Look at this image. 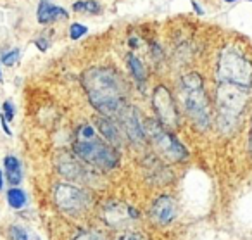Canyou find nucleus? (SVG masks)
<instances>
[{"instance_id": "1", "label": "nucleus", "mask_w": 252, "mask_h": 240, "mask_svg": "<svg viewBox=\"0 0 252 240\" xmlns=\"http://www.w3.org/2000/svg\"><path fill=\"white\" fill-rule=\"evenodd\" d=\"M81 83L90 104L100 114L111 118L125 107L126 83L111 68H90L81 76Z\"/></svg>"}, {"instance_id": "2", "label": "nucleus", "mask_w": 252, "mask_h": 240, "mask_svg": "<svg viewBox=\"0 0 252 240\" xmlns=\"http://www.w3.org/2000/svg\"><path fill=\"white\" fill-rule=\"evenodd\" d=\"M252 90L230 83H218L214 101V121L223 135H233L240 128L247 105L251 102Z\"/></svg>"}, {"instance_id": "3", "label": "nucleus", "mask_w": 252, "mask_h": 240, "mask_svg": "<svg viewBox=\"0 0 252 240\" xmlns=\"http://www.w3.org/2000/svg\"><path fill=\"white\" fill-rule=\"evenodd\" d=\"M180 87H182V105L189 119L195 125L197 130L207 132L213 126L214 112L204 87V78L195 71L187 73L180 78Z\"/></svg>"}, {"instance_id": "4", "label": "nucleus", "mask_w": 252, "mask_h": 240, "mask_svg": "<svg viewBox=\"0 0 252 240\" xmlns=\"http://www.w3.org/2000/svg\"><path fill=\"white\" fill-rule=\"evenodd\" d=\"M74 154L83 163L92 164L100 171H111L119 164L118 149L105 142L92 125L78 126L74 135Z\"/></svg>"}, {"instance_id": "5", "label": "nucleus", "mask_w": 252, "mask_h": 240, "mask_svg": "<svg viewBox=\"0 0 252 240\" xmlns=\"http://www.w3.org/2000/svg\"><path fill=\"white\" fill-rule=\"evenodd\" d=\"M218 83H230L252 90V61L237 47H223L216 66Z\"/></svg>"}, {"instance_id": "6", "label": "nucleus", "mask_w": 252, "mask_h": 240, "mask_svg": "<svg viewBox=\"0 0 252 240\" xmlns=\"http://www.w3.org/2000/svg\"><path fill=\"white\" fill-rule=\"evenodd\" d=\"M145 137L151 140L152 147L158 152V157L166 163H183L189 159V150L185 149L182 142L169 132L168 128L161 125L159 121L149 119L144 125Z\"/></svg>"}, {"instance_id": "7", "label": "nucleus", "mask_w": 252, "mask_h": 240, "mask_svg": "<svg viewBox=\"0 0 252 240\" xmlns=\"http://www.w3.org/2000/svg\"><path fill=\"white\" fill-rule=\"evenodd\" d=\"M54 202L63 212L76 216L87 211L92 197L85 188L73 183H57L54 187Z\"/></svg>"}, {"instance_id": "8", "label": "nucleus", "mask_w": 252, "mask_h": 240, "mask_svg": "<svg viewBox=\"0 0 252 240\" xmlns=\"http://www.w3.org/2000/svg\"><path fill=\"white\" fill-rule=\"evenodd\" d=\"M152 107L158 116V121L169 132L176 130L180 126V111L176 107V102L173 99L168 87L159 85L152 92Z\"/></svg>"}, {"instance_id": "9", "label": "nucleus", "mask_w": 252, "mask_h": 240, "mask_svg": "<svg viewBox=\"0 0 252 240\" xmlns=\"http://www.w3.org/2000/svg\"><path fill=\"white\" fill-rule=\"evenodd\" d=\"M100 216L104 219V223L111 228H125L131 221L138 218V209L131 207L130 204L121 201H111L105 202V206L102 207Z\"/></svg>"}, {"instance_id": "10", "label": "nucleus", "mask_w": 252, "mask_h": 240, "mask_svg": "<svg viewBox=\"0 0 252 240\" xmlns=\"http://www.w3.org/2000/svg\"><path fill=\"white\" fill-rule=\"evenodd\" d=\"M180 214V206L173 195H159L151 206L149 216L158 226H168L178 218Z\"/></svg>"}, {"instance_id": "11", "label": "nucleus", "mask_w": 252, "mask_h": 240, "mask_svg": "<svg viewBox=\"0 0 252 240\" xmlns=\"http://www.w3.org/2000/svg\"><path fill=\"white\" fill-rule=\"evenodd\" d=\"M118 116H119V121H121V128H123V132H125V135L133 143L142 145V143L147 140V137H145L144 125L140 123L137 109H135L133 105H125V107L118 112Z\"/></svg>"}, {"instance_id": "12", "label": "nucleus", "mask_w": 252, "mask_h": 240, "mask_svg": "<svg viewBox=\"0 0 252 240\" xmlns=\"http://www.w3.org/2000/svg\"><path fill=\"white\" fill-rule=\"evenodd\" d=\"M57 170L63 176L73 181H87L88 180V171L83 168V164L73 156H63L57 161Z\"/></svg>"}, {"instance_id": "13", "label": "nucleus", "mask_w": 252, "mask_h": 240, "mask_svg": "<svg viewBox=\"0 0 252 240\" xmlns=\"http://www.w3.org/2000/svg\"><path fill=\"white\" fill-rule=\"evenodd\" d=\"M95 125H97L98 133L102 135V138L105 140L107 143H111L114 149H118L121 145V140H123V130L112 121L111 118H97L95 119Z\"/></svg>"}, {"instance_id": "14", "label": "nucleus", "mask_w": 252, "mask_h": 240, "mask_svg": "<svg viewBox=\"0 0 252 240\" xmlns=\"http://www.w3.org/2000/svg\"><path fill=\"white\" fill-rule=\"evenodd\" d=\"M57 18H67V11L59 5H54L47 0H40L38 11H36V19L42 25H47L50 21H56Z\"/></svg>"}, {"instance_id": "15", "label": "nucleus", "mask_w": 252, "mask_h": 240, "mask_svg": "<svg viewBox=\"0 0 252 240\" xmlns=\"http://www.w3.org/2000/svg\"><path fill=\"white\" fill-rule=\"evenodd\" d=\"M4 166H5V173H7V180L12 187L21 183L23 180V171H21V163L16 156H7L4 159Z\"/></svg>"}, {"instance_id": "16", "label": "nucleus", "mask_w": 252, "mask_h": 240, "mask_svg": "<svg viewBox=\"0 0 252 240\" xmlns=\"http://www.w3.org/2000/svg\"><path fill=\"white\" fill-rule=\"evenodd\" d=\"M128 66H130L131 74H133V78L138 83H144L147 80V73H145L144 64H142V61L135 54H128Z\"/></svg>"}, {"instance_id": "17", "label": "nucleus", "mask_w": 252, "mask_h": 240, "mask_svg": "<svg viewBox=\"0 0 252 240\" xmlns=\"http://www.w3.org/2000/svg\"><path fill=\"white\" fill-rule=\"evenodd\" d=\"M26 194L19 187H11L7 190V202L12 209H23L26 206Z\"/></svg>"}, {"instance_id": "18", "label": "nucleus", "mask_w": 252, "mask_h": 240, "mask_svg": "<svg viewBox=\"0 0 252 240\" xmlns=\"http://www.w3.org/2000/svg\"><path fill=\"white\" fill-rule=\"evenodd\" d=\"M73 9L76 12H87V14H98L100 12V4L95 0H78L73 5Z\"/></svg>"}, {"instance_id": "19", "label": "nucleus", "mask_w": 252, "mask_h": 240, "mask_svg": "<svg viewBox=\"0 0 252 240\" xmlns=\"http://www.w3.org/2000/svg\"><path fill=\"white\" fill-rule=\"evenodd\" d=\"M9 237H11V240H30L28 232H26L23 226H18V225L9 228Z\"/></svg>"}, {"instance_id": "20", "label": "nucleus", "mask_w": 252, "mask_h": 240, "mask_svg": "<svg viewBox=\"0 0 252 240\" xmlns=\"http://www.w3.org/2000/svg\"><path fill=\"white\" fill-rule=\"evenodd\" d=\"M73 240H104L102 235L98 232H94V230H83L80 232Z\"/></svg>"}, {"instance_id": "21", "label": "nucleus", "mask_w": 252, "mask_h": 240, "mask_svg": "<svg viewBox=\"0 0 252 240\" xmlns=\"http://www.w3.org/2000/svg\"><path fill=\"white\" fill-rule=\"evenodd\" d=\"M87 32H88L87 26L80 25V23H74V25H71V28H69V36L73 40H78V38H81Z\"/></svg>"}, {"instance_id": "22", "label": "nucleus", "mask_w": 252, "mask_h": 240, "mask_svg": "<svg viewBox=\"0 0 252 240\" xmlns=\"http://www.w3.org/2000/svg\"><path fill=\"white\" fill-rule=\"evenodd\" d=\"M19 56H21V52H19L18 49H14V50H11V52L2 56V63H4L5 66H12V64H16L19 61Z\"/></svg>"}, {"instance_id": "23", "label": "nucleus", "mask_w": 252, "mask_h": 240, "mask_svg": "<svg viewBox=\"0 0 252 240\" xmlns=\"http://www.w3.org/2000/svg\"><path fill=\"white\" fill-rule=\"evenodd\" d=\"M0 116L5 119V121H12L14 119V105L11 104V101H5L4 102V107H2V112Z\"/></svg>"}, {"instance_id": "24", "label": "nucleus", "mask_w": 252, "mask_h": 240, "mask_svg": "<svg viewBox=\"0 0 252 240\" xmlns=\"http://www.w3.org/2000/svg\"><path fill=\"white\" fill-rule=\"evenodd\" d=\"M118 240H144V237L140 233H135V232H125Z\"/></svg>"}, {"instance_id": "25", "label": "nucleus", "mask_w": 252, "mask_h": 240, "mask_svg": "<svg viewBox=\"0 0 252 240\" xmlns=\"http://www.w3.org/2000/svg\"><path fill=\"white\" fill-rule=\"evenodd\" d=\"M247 152L249 157L252 161V118H251V126H249V137H247Z\"/></svg>"}, {"instance_id": "26", "label": "nucleus", "mask_w": 252, "mask_h": 240, "mask_svg": "<svg viewBox=\"0 0 252 240\" xmlns=\"http://www.w3.org/2000/svg\"><path fill=\"white\" fill-rule=\"evenodd\" d=\"M35 45L38 47L40 50H43V52H45L47 49H49V40H45V38H38L35 42Z\"/></svg>"}, {"instance_id": "27", "label": "nucleus", "mask_w": 252, "mask_h": 240, "mask_svg": "<svg viewBox=\"0 0 252 240\" xmlns=\"http://www.w3.org/2000/svg\"><path fill=\"white\" fill-rule=\"evenodd\" d=\"M192 5H193V9H195V11L199 12V14H204V11L199 7V4H197V2H192Z\"/></svg>"}, {"instance_id": "28", "label": "nucleus", "mask_w": 252, "mask_h": 240, "mask_svg": "<svg viewBox=\"0 0 252 240\" xmlns=\"http://www.w3.org/2000/svg\"><path fill=\"white\" fill-rule=\"evenodd\" d=\"M4 188V174H2V171H0V190Z\"/></svg>"}, {"instance_id": "29", "label": "nucleus", "mask_w": 252, "mask_h": 240, "mask_svg": "<svg viewBox=\"0 0 252 240\" xmlns=\"http://www.w3.org/2000/svg\"><path fill=\"white\" fill-rule=\"evenodd\" d=\"M224 2H235V0H224Z\"/></svg>"}, {"instance_id": "30", "label": "nucleus", "mask_w": 252, "mask_h": 240, "mask_svg": "<svg viewBox=\"0 0 252 240\" xmlns=\"http://www.w3.org/2000/svg\"><path fill=\"white\" fill-rule=\"evenodd\" d=\"M0 80H2V73H0Z\"/></svg>"}, {"instance_id": "31", "label": "nucleus", "mask_w": 252, "mask_h": 240, "mask_svg": "<svg viewBox=\"0 0 252 240\" xmlns=\"http://www.w3.org/2000/svg\"><path fill=\"white\" fill-rule=\"evenodd\" d=\"M249 2H252V0H249Z\"/></svg>"}]
</instances>
